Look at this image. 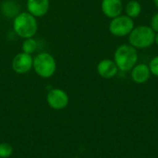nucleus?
<instances>
[{"label": "nucleus", "instance_id": "obj_1", "mask_svg": "<svg viewBox=\"0 0 158 158\" xmlns=\"http://www.w3.org/2000/svg\"><path fill=\"white\" fill-rule=\"evenodd\" d=\"M13 30L16 34L23 39L33 37L38 30L37 19L29 12L18 14L13 21Z\"/></svg>", "mask_w": 158, "mask_h": 158}, {"label": "nucleus", "instance_id": "obj_2", "mask_svg": "<svg viewBox=\"0 0 158 158\" xmlns=\"http://www.w3.org/2000/svg\"><path fill=\"white\" fill-rule=\"evenodd\" d=\"M137 49L131 44H121L114 53V61L118 68V70L127 72L132 69L138 61Z\"/></svg>", "mask_w": 158, "mask_h": 158}, {"label": "nucleus", "instance_id": "obj_3", "mask_svg": "<svg viewBox=\"0 0 158 158\" xmlns=\"http://www.w3.org/2000/svg\"><path fill=\"white\" fill-rule=\"evenodd\" d=\"M128 36L129 44L136 49H145L154 44L156 32L150 26L140 25L134 27Z\"/></svg>", "mask_w": 158, "mask_h": 158}, {"label": "nucleus", "instance_id": "obj_4", "mask_svg": "<svg viewBox=\"0 0 158 158\" xmlns=\"http://www.w3.org/2000/svg\"><path fill=\"white\" fill-rule=\"evenodd\" d=\"M32 69L41 78L48 79L55 74L56 69V62L51 54L43 52L38 54L33 58Z\"/></svg>", "mask_w": 158, "mask_h": 158}, {"label": "nucleus", "instance_id": "obj_5", "mask_svg": "<svg viewBox=\"0 0 158 158\" xmlns=\"http://www.w3.org/2000/svg\"><path fill=\"white\" fill-rule=\"evenodd\" d=\"M134 27L133 19L127 15L121 14L114 19H111L108 25V30L110 33L116 37H124L128 36Z\"/></svg>", "mask_w": 158, "mask_h": 158}, {"label": "nucleus", "instance_id": "obj_6", "mask_svg": "<svg viewBox=\"0 0 158 158\" xmlns=\"http://www.w3.org/2000/svg\"><path fill=\"white\" fill-rule=\"evenodd\" d=\"M46 102L52 109L62 110L68 106L69 97L64 90L54 88L48 92L46 95Z\"/></svg>", "mask_w": 158, "mask_h": 158}, {"label": "nucleus", "instance_id": "obj_7", "mask_svg": "<svg viewBox=\"0 0 158 158\" xmlns=\"http://www.w3.org/2000/svg\"><path fill=\"white\" fill-rule=\"evenodd\" d=\"M33 57L24 52L19 53L12 60V69L18 74H25L32 69Z\"/></svg>", "mask_w": 158, "mask_h": 158}, {"label": "nucleus", "instance_id": "obj_8", "mask_svg": "<svg viewBox=\"0 0 158 158\" xmlns=\"http://www.w3.org/2000/svg\"><path fill=\"white\" fill-rule=\"evenodd\" d=\"M96 70L100 77L104 79H112L118 74V68L114 60L104 58L97 64Z\"/></svg>", "mask_w": 158, "mask_h": 158}, {"label": "nucleus", "instance_id": "obj_9", "mask_svg": "<svg viewBox=\"0 0 158 158\" xmlns=\"http://www.w3.org/2000/svg\"><path fill=\"white\" fill-rule=\"evenodd\" d=\"M101 9L106 17L114 19L122 14L123 4L121 0H102Z\"/></svg>", "mask_w": 158, "mask_h": 158}, {"label": "nucleus", "instance_id": "obj_10", "mask_svg": "<svg viewBox=\"0 0 158 158\" xmlns=\"http://www.w3.org/2000/svg\"><path fill=\"white\" fill-rule=\"evenodd\" d=\"M49 0H27V10L35 18L44 16L49 9Z\"/></svg>", "mask_w": 158, "mask_h": 158}, {"label": "nucleus", "instance_id": "obj_11", "mask_svg": "<svg viewBox=\"0 0 158 158\" xmlns=\"http://www.w3.org/2000/svg\"><path fill=\"white\" fill-rule=\"evenodd\" d=\"M151 71L149 66L146 64H136L131 70V80L137 84H143L151 77Z\"/></svg>", "mask_w": 158, "mask_h": 158}, {"label": "nucleus", "instance_id": "obj_12", "mask_svg": "<svg viewBox=\"0 0 158 158\" xmlns=\"http://www.w3.org/2000/svg\"><path fill=\"white\" fill-rule=\"evenodd\" d=\"M2 12L6 17H16L19 13V6L16 1L13 0H7L2 4Z\"/></svg>", "mask_w": 158, "mask_h": 158}, {"label": "nucleus", "instance_id": "obj_13", "mask_svg": "<svg viewBox=\"0 0 158 158\" xmlns=\"http://www.w3.org/2000/svg\"><path fill=\"white\" fill-rule=\"evenodd\" d=\"M126 15L131 19L138 18L142 13V5L137 0H131L125 6Z\"/></svg>", "mask_w": 158, "mask_h": 158}, {"label": "nucleus", "instance_id": "obj_14", "mask_svg": "<svg viewBox=\"0 0 158 158\" xmlns=\"http://www.w3.org/2000/svg\"><path fill=\"white\" fill-rule=\"evenodd\" d=\"M21 49H22V52H24L26 54H29V55H31L37 49V42H36V40L33 39L32 37L24 39Z\"/></svg>", "mask_w": 158, "mask_h": 158}, {"label": "nucleus", "instance_id": "obj_15", "mask_svg": "<svg viewBox=\"0 0 158 158\" xmlns=\"http://www.w3.org/2000/svg\"><path fill=\"white\" fill-rule=\"evenodd\" d=\"M14 149L8 143H0V158H8L12 156Z\"/></svg>", "mask_w": 158, "mask_h": 158}, {"label": "nucleus", "instance_id": "obj_16", "mask_svg": "<svg viewBox=\"0 0 158 158\" xmlns=\"http://www.w3.org/2000/svg\"><path fill=\"white\" fill-rule=\"evenodd\" d=\"M148 66H149L151 74L156 77H158V56L152 58Z\"/></svg>", "mask_w": 158, "mask_h": 158}, {"label": "nucleus", "instance_id": "obj_17", "mask_svg": "<svg viewBox=\"0 0 158 158\" xmlns=\"http://www.w3.org/2000/svg\"><path fill=\"white\" fill-rule=\"evenodd\" d=\"M150 27L152 28V30L155 32L158 31V12L155 13L151 19V22H150Z\"/></svg>", "mask_w": 158, "mask_h": 158}, {"label": "nucleus", "instance_id": "obj_18", "mask_svg": "<svg viewBox=\"0 0 158 158\" xmlns=\"http://www.w3.org/2000/svg\"><path fill=\"white\" fill-rule=\"evenodd\" d=\"M155 43L158 45V31L156 32V38H155Z\"/></svg>", "mask_w": 158, "mask_h": 158}, {"label": "nucleus", "instance_id": "obj_19", "mask_svg": "<svg viewBox=\"0 0 158 158\" xmlns=\"http://www.w3.org/2000/svg\"><path fill=\"white\" fill-rule=\"evenodd\" d=\"M154 4H155V6L158 8V0H154Z\"/></svg>", "mask_w": 158, "mask_h": 158}]
</instances>
